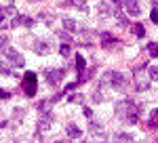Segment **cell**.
<instances>
[{
  "label": "cell",
  "instance_id": "27",
  "mask_svg": "<svg viewBox=\"0 0 158 143\" xmlns=\"http://www.w3.org/2000/svg\"><path fill=\"white\" fill-rule=\"evenodd\" d=\"M150 19H152V23H158V9L152 6V13H150Z\"/></svg>",
  "mask_w": 158,
  "mask_h": 143
},
{
  "label": "cell",
  "instance_id": "14",
  "mask_svg": "<svg viewBox=\"0 0 158 143\" xmlns=\"http://www.w3.org/2000/svg\"><path fill=\"white\" fill-rule=\"evenodd\" d=\"M137 76V74H135ZM135 86H137V91H146L148 86H150V82H148L146 78H141V76H137V82H135Z\"/></svg>",
  "mask_w": 158,
  "mask_h": 143
},
{
  "label": "cell",
  "instance_id": "24",
  "mask_svg": "<svg viewBox=\"0 0 158 143\" xmlns=\"http://www.w3.org/2000/svg\"><path fill=\"white\" fill-rule=\"evenodd\" d=\"M13 118L21 120V118H23V109H21V107H15V109H13Z\"/></svg>",
  "mask_w": 158,
  "mask_h": 143
},
{
  "label": "cell",
  "instance_id": "4",
  "mask_svg": "<svg viewBox=\"0 0 158 143\" xmlns=\"http://www.w3.org/2000/svg\"><path fill=\"white\" fill-rule=\"evenodd\" d=\"M44 78H47V82L51 86H57L61 82V78H63V70H47L44 72Z\"/></svg>",
  "mask_w": 158,
  "mask_h": 143
},
{
  "label": "cell",
  "instance_id": "30",
  "mask_svg": "<svg viewBox=\"0 0 158 143\" xmlns=\"http://www.w3.org/2000/svg\"><path fill=\"white\" fill-rule=\"evenodd\" d=\"M116 19H118V21H120L122 25H127V23H129V21H127V17H124V15H120V13H116Z\"/></svg>",
  "mask_w": 158,
  "mask_h": 143
},
{
  "label": "cell",
  "instance_id": "2",
  "mask_svg": "<svg viewBox=\"0 0 158 143\" xmlns=\"http://www.w3.org/2000/svg\"><path fill=\"white\" fill-rule=\"evenodd\" d=\"M103 84H112L116 91H124L127 88V78L118 72H106V76L101 78V86Z\"/></svg>",
  "mask_w": 158,
  "mask_h": 143
},
{
  "label": "cell",
  "instance_id": "34",
  "mask_svg": "<svg viewBox=\"0 0 158 143\" xmlns=\"http://www.w3.org/2000/svg\"><path fill=\"white\" fill-rule=\"evenodd\" d=\"M152 6H154V9H158V0H152Z\"/></svg>",
  "mask_w": 158,
  "mask_h": 143
},
{
  "label": "cell",
  "instance_id": "17",
  "mask_svg": "<svg viewBox=\"0 0 158 143\" xmlns=\"http://www.w3.org/2000/svg\"><path fill=\"white\" fill-rule=\"evenodd\" d=\"M85 57H82V55H76V70H78V74H80V76H82V72H85Z\"/></svg>",
  "mask_w": 158,
  "mask_h": 143
},
{
  "label": "cell",
  "instance_id": "25",
  "mask_svg": "<svg viewBox=\"0 0 158 143\" xmlns=\"http://www.w3.org/2000/svg\"><path fill=\"white\" fill-rule=\"evenodd\" d=\"M59 36H61V40H63V44H70L72 42V36L68 34V32H59Z\"/></svg>",
  "mask_w": 158,
  "mask_h": 143
},
{
  "label": "cell",
  "instance_id": "33",
  "mask_svg": "<svg viewBox=\"0 0 158 143\" xmlns=\"http://www.w3.org/2000/svg\"><path fill=\"white\" fill-rule=\"evenodd\" d=\"M9 91H2V88H0V99H9Z\"/></svg>",
  "mask_w": 158,
  "mask_h": 143
},
{
  "label": "cell",
  "instance_id": "19",
  "mask_svg": "<svg viewBox=\"0 0 158 143\" xmlns=\"http://www.w3.org/2000/svg\"><path fill=\"white\" fill-rule=\"evenodd\" d=\"M63 27L70 30V32H76V21L74 19H63Z\"/></svg>",
  "mask_w": 158,
  "mask_h": 143
},
{
  "label": "cell",
  "instance_id": "10",
  "mask_svg": "<svg viewBox=\"0 0 158 143\" xmlns=\"http://www.w3.org/2000/svg\"><path fill=\"white\" fill-rule=\"evenodd\" d=\"M65 133H68V137H72V139H78V137L82 135V131H80V129H78L74 122H70V124L65 126Z\"/></svg>",
  "mask_w": 158,
  "mask_h": 143
},
{
  "label": "cell",
  "instance_id": "15",
  "mask_svg": "<svg viewBox=\"0 0 158 143\" xmlns=\"http://www.w3.org/2000/svg\"><path fill=\"white\" fill-rule=\"evenodd\" d=\"M131 32H133L137 38H143V36H146V27H143L141 23H137V25H133V27H131Z\"/></svg>",
  "mask_w": 158,
  "mask_h": 143
},
{
  "label": "cell",
  "instance_id": "6",
  "mask_svg": "<svg viewBox=\"0 0 158 143\" xmlns=\"http://www.w3.org/2000/svg\"><path fill=\"white\" fill-rule=\"evenodd\" d=\"M101 47H106V48H114V47H118V40H116V38H114L112 34L103 32V34H101Z\"/></svg>",
  "mask_w": 158,
  "mask_h": 143
},
{
  "label": "cell",
  "instance_id": "13",
  "mask_svg": "<svg viewBox=\"0 0 158 143\" xmlns=\"http://www.w3.org/2000/svg\"><path fill=\"white\" fill-rule=\"evenodd\" d=\"M13 25H27V27H30V25H34V21H32L30 17H21V15H19V17L13 19Z\"/></svg>",
  "mask_w": 158,
  "mask_h": 143
},
{
  "label": "cell",
  "instance_id": "11",
  "mask_svg": "<svg viewBox=\"0 0 158 143\" xmlns=\"http://www.w3.org/2000/svg\"><path fill=\"white\" fill-rule=\"evenodd\" d=\"M89 131L93 133L95 137H101V131H103V126H101V122H97V120H91V122H89Z\"/></svg>",
  "mask_w": 158,
  "mask_h": 143
},
{
  "label": "cell",
  "instance_id": "21",
  "mask_svg": "<svg viewBox=\"0 0 158 143\" xmlns=\"http://www.w3.org/2000/svg\"><path fill=\"white\" fill-rule=\"evenodd\" d=\"M59 53H61V57H70V53H72V47H70V44H61Z\"/></svg>",
  "mask_w": 158,
  "mask_h": 143
},
{
  "label": "cell",
  "instance_id": "9",
  "mask_svg": "<svg viewBox=\"0 0 158 143\" xmlns=\"http://www.w3.org/2000/svg\"><path fill=\"white\" fill-rule=\"evenodd\" d=\"M124 6H127V13L129 15H139V0H124Z\"/></svg>",
  "mask_w": 158,
  "mask_h": 143
},
{
  "label": "cell",
  "instance_id": "3",
  "mask_svg": "<svg viewBox=\"0 0 158 143\" xmlns=\"http://www.w3.org/2000/svg\"><path fill=\"white\" fill-rule=\"evenodd\" d=\"M2 53H4V57H9V59L13 61V65H17V67H23L25 65V59H23V55H19L15 48L11 47H4L2 48Z\"/></svg>",
  "mask_w": 158,
  "mask_h": 143
},
{
  "label": "cell",
  "instance_id": "18",
  "mask_svg": "<svg viewBox=\"0 0 158 143\" xmlns=\"http://www.w3.org/2000/svg\"><path fill=\"white\" fill-rule=\"evenodd\" d=\"M72 103H85V95H80V93H74V95L68 97Z\"/></svg>",
  "mask_w": 158,
  "mask_h": 143
},
{
  "label": "cell",
  "instance_id": "28",
  "mask_svg": "<svg viewBox=\"0 0 158 143\" xmlns=\"http://www.w3.org/2000/svg\"><path fill=\"white\" fill-rule=\"evenodd\" d=\"M0 6H2V9H11L13 0H0Z\"/></svg>",
  "mask_w": 158,
  "mask_h": 143
},
{
  "label": "cell",
  "instance_id": "35",
  "mask_svg": "<svg viewBox=\"0 0 158 143\" xmlns=\"http://www.w3.org/2000/svg\"><path fill=\"white\" fill-rule=\"evenodd\" d=\"M55 143H70V141H61V139H59V141H55Z\"/></svg>",
  "mask_w": 158,
  "mask_h": 143
},
{
  "label": "cell",
  "instance_id": "1",
  "mask_svg": "<svg viewBox=\"0 0 158 143\" xmlns=\"http://www.w3.org/2000/svg\"><path fill=\"white\" fill-rule=\"evenodd\" d=\"M116 116L124 122H137L139 120V105L135 103L133 99H122L120 103L116 105Z\"/></svg>",
  "mask_w": 158,
  "mask_h": 143
},
{
  "label": "cell",
  "instance_id": "38",
  "mask_svg": "<svg viewBox=\"0 0 158 143\" xmlns=\"http://www.w3.org/2000/svg\"><path fill=\"white\" fill-rule=\"evenodd\" d=\"M156 143H158V141H156Z\"/></svg>",
  "mask_w": 158,
  "mask_h": 143
},
{
  "label": "cell",
  "instance_id": "37",
  "mask_svg": "<svg viewBox=\"0 0 158 143\" xmlns=\"http://www.w3.org/2000/svg\"><path fill=\"white\" fill-rule=\"evenodd\" d=\"M112 2H120V0H112Z\"/></svg>",
  "mask_w": 158,
  "mask_h": 143
},
{
  "label": "cell",
  "instance_id": "16",
  "mask_svg": "<svg viewBox=\"0 0 158 143\" xmlns=\"http://www.w3.org/2000/svg\"><path fill=\"white\" fill-rule=\"evenodd\" d=\"M150 129L152 131H158V109H154L152 116H150Z\"/></svg>",
  "mask_w": 158,
  "mask_h": 143
},
{
  "label": "cell",
  "instance_id": "32",
  "mask_svg": "<svg viewBox=\"0 0 158 143\" xmlns=\"http://www.w3.org/2000/svg\"><path fill=\"white\" fill-rule=\"evenodd\" d=\"M99 9H101V13H108L110 11V6L106 4V2H101V4H99Z\"/></svg>",
  "mask_w": 158,
  "mask_h": 143
},
{
  "label": "cell",
  "instance_id": "12",
  "mask_svg": "<svg viewBox=\"0 0 158 143\" xmlns=\"http://www.w3.org/2000/svg\"><path fill=\"white\" fill-rule=\"evenodd\" d=\"M23 91H25V95H27V97H34V95H36V91H38L36 82H23Z\"/></svg>",
  "mask_w": 158,
  "mask_h": 143
},
{
  "label": "cell",
  "instance_id": "23",
  "mask_svg": "<svg viewBox=\"0 0 158 143\" xmlns=\"http://www.w3.org/2000/svg\"><path fill=\"white\" fill-rule=\"evenodd\" d=\"M23 82H36V74H34V72H25Z\"/></svg>",
  "mask_w": 158,
  "mask_h": 143
},
{
  "label": "cell",
  "instance_id": "26",
  "mask_svg": "<svg viewBox=\"0 0 158 143\" xmlns=\"http://www.w3.org/2000/svg\"><path fill=\"white\" fill-rule=\"evenodd\" d=\"M148 74H150V78H152V80H158V67H154V65H152V67L148 70Z\"/></svg>",
  "mask_w": 158,
  "mask_h": 143
},
{
  "label": "cell",
  "instance_id": "22",
  "mask_svg": "<svg viewBox=\"0 0 158 143\" xmlns=\"http://www.w3.org/2000/svg\"><path fill=\"white\" fill-rule=\"evenodd\" d=\"M70 4L76 9H86V0H70Z\"/></svg>",
  "mask_w": 158,
  "mask_h": 143
},
{
  "label": "cell",
  "instance_id": "29",
  "mask_svg": "<svg viewBox=\"0 0 158 143\" xmlns=\"http://www.w3.org/2000/svg\"><path fill=\"white\" fill-rule=\"evenodd\" d=\"M93 101H95V103H101V101H103V95H101V91H97V93L93 95Z\"/></svg>",
  "mask_w": 158,
  "mask_h": 143
},
{
  "label": "cell",
  "instance_id": "5",
  "mask_svg": "<svg viewBox=\"0 0 158 143\" xmlns=\"http://www.w3.org/2000/svg\"><path fill=\"white\" fill-rule=\"evenodd\" d=\"M51 124H53V114H42V118H40V122H38V131L40 133H47L51 129Z\"/></svg>",
  "mask_w": 158,
  "mask_h": 143
},
{
  "label": "cell",
  "instance_id": "20",
  "mask_svg": "<svg viewBox=\"0 0 158 143\" xmlns=\"http://www.w3.org/2000/svg\"><path fill=\"white\" fill-rule=\"evenodd\" d=\"M148 53H150L152 57H158V44L156 42H150V44H148Z\"/></svg>",
  "mask_w": 158,
  "mask_h": 143
},
{
  "label": "cell",
  "instance_id": "36",
  "mask_svg": "<svg viewBox=\"0 0 158 143\" xmlns=\"http://www.w3.org/2000/svg\"><path fill=\"white\" fill-rule=\"evenodd\" d=\"M0 23H2V15H0Z\"/></svg>",
  "mask_w": 158,
  "mask_h": 143
},
{
  "label": "cell",
  "instance_id": "7",
  "mask_svg": "<svg viewBox=\"0 0 158 143\" xmlns=\"http://www.w3.org/2000/svg\"><path fill=\"white\" fill-rule=\"evenodd\" d=\"M34 53H36V55H49V53H51V44H49V42H44V40H36V44H34Z\"/></svg>",
  "mask_w": 158,
  "mask_h": 143
},
{
  "label": "cell",
  "instance_id": "8",
  "mask_svg": "<svg viewBox=\"0 0 158 143\" xmlns=\"http://www.w3.org/2000/svg\"><path fill=\"white\" fill-rule=\"evenodd\" d=\"M133 141H135V137L129 135V133H116L112 137V143H133Z\"/></svg>",
  "mask_w": 158,
  "mask_h": 143
},
{
  "label": "cell",
  "instance_id": "31",
  "mask_svg": "<svg viewBox=\"0 0 158 143\" xmlns=\"http://www.w3.org/2000/svg\"><path fill=\"white\" fill-rule=\"evenodd\" d=\"M85 118L93 120V109H89V107H85Z\"/></svg>",
  "mask_w": 158,
  "mask_h": 143
}]
</instances>
